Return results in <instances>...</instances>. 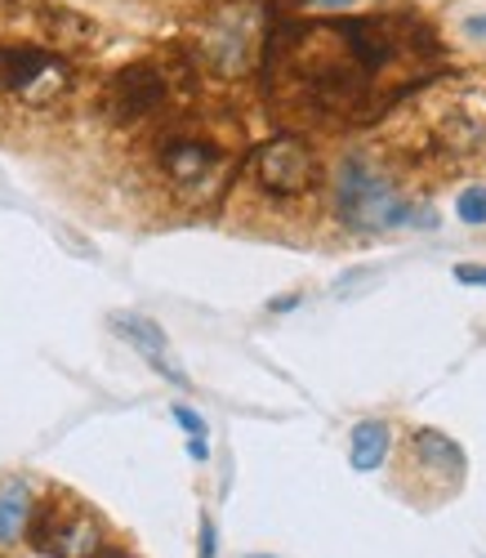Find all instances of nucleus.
<instances>
[{
    "label": "nucleus",
    "mask_w": 486,
    "mask_h": 558,
    "mask_svg": "<svg viewBox=\"0 0 486 558\" xmlns=\"http://www.w3.org/2000/svg\"><path fill=\"white\" fill-rule=\"evenodd\" d=\"M81 89L76 54H63L23 32H0V108L23 117H54Z\"/></svg>",
    "instance_id": "3"
},
{
    "label": "nucleus",
    "mask_w": 486,
    "mask_h": 558,
    "mask_svg": "<svg viewBox=\"0 0 486 558\" xmlns=\"http://www.w3.org/2000/svg\"><path fill=\"white\" fill-rule=\"evenodd\" d=\"M451 277H455L460 287H482L486 291V264H455Z\"/></svg>",
    "instance_id": "14"
},
{
    "label": "nucleus",
    "mask_w": 486,
    "mask_h": 558,
    "mask_svg": "<svg viewBox=\"0 0 486 558\" xmlns=\"http://www.w3.org/2000/svg\"><path fill=\"white\" fill-rule=\"evenodd\" d=\"M197 72L183 54V68L166 63V59H134L125 68H117L104 81L99 95V112L117 125V130H138V125H161L166 117L183 112L174 108L183 99V81Z\"/></svg>",
    "instance_id": "6"
},
{
    "label": "nucleus",
    "mask_w": 486,
    "mask_h": 558,
    "mask_svg": "<svg viewBox=\"0 0 486 558\" xmlns=\"http://www.w3.org/2000/svg\"><path fill=\"white\" fill-rule=\"evenodd\" d=\"M219 554V532H215V519L202 514V558H215Z\"/></svg>",
    "instance_id": "16"
},
{
    "label": "nucleus",
    "mask_w": 486,
    "mask_h": 558,
    "mask_svg": "<svg viewBox=\"0 0 486 558\" xmlns=\"http://www.w3.org/2000/svg\"><path fill=\"white\" fill-rule=\"evenodd\" d=\"M246 558H277V554H246Z\"/></svg>",
    "instance_id": "21"
},
{
    "label": "nucleus",
    "mask_w": 486,
    "mask_h": 558,
    "mask_svg": "<svg viewBox=\"0 0 486 558\" xmlns=\"http://www.w3.org/2000/svg\"><path fill=\"white\" fill-rule=\"evenodd\" d=\"M170 415H174V425H179L187 438H206V434H210L206 415H202V411H192V407H183V402H174V407H170Z\"/></svg>",
    "instance_id": "13"
},
{
    "label": "nucleus",
    "mask_w": 486,
    "mask_h": 558,
    "mask_svg": "<svg viewBox=\"0 0 486 558\" xmlns=\"http://www.w3.org/2000/svg\"><path fill=\"white\" fill-rule=\"evenodd\" d=\"M187 456L197 460V464H206V460H210V447H206V438H187Z\"/></svg>",
    "instance_id": "19"
},
{
    "label": "nucleus",
    "mask_w": 486,
    "mask_h": 558,
    "mask_svg": "<svg viewBox=\"0 0 486 558\" xmlns=\"http://www.w3.org/2000/svg\"><path fill=\"white\" fill-rule=\"evenodd\" d=\"M330 210L349 232H398V228H433L437 215L415 206L393 170L370 153H344L330 174Z\"/></svg>",
    "instance_id": "2"
},
{
    "label": "nucleus",
    "mask_w": 486,
    "mask_h": 558,
    "mask_svg": "<svg viewBox=\"0 0 486 558\" xmlns=\"http://www.w3.org/2000/svg\"><path fill=\"white\" fill-rule=\"evenodd\" d=\"M455 215L469 228H482L486 223V183H469V189L455 193Z\"/></svg>",
    "instance_id": "12"
},
{
    "label": "nucleus",
    "mask_w": 486,
    "mask_h": 558,
    "mask_svg": "<svg viewBox=\"0 0 486 558\" xmlns=\"http://www.w3.org/2000/svg\"><path fill=\"white\" fill-rule=\"evenodd\" d=\"M108 322H112V331H117L143 362H148L153 371H161L170 385H187V376L170 362V340H166V331H161V322L143 317V313H112Z\"/></svg>",
    "instance_id": "9"
},
{
    "label": "nucleus",
    "mask_w": 486,
    "mask_h": 558,
    "mask_svg": "<svg viewBox=\"0 0 486 558\" xmlns=\"http://www.w3.org/2000/svg\"><path fill=\"white\" fill-rule=\"evenodd\" d=\"M460 36H469V40L486 45V10H482V14H469V19L460 23Z\"/></svg>",
    "instance_id": "17"
},
{
    "label": "nucleus",
    "mask_w": 486,
    "mask_h": 558,
    "mask_svg": "<svg viewBox=\"0 0 486 558\" xmlns=\"http://www.w3.org/2000/svg\"><path fill=\"white\" fill-rule=\"evenodd\" d=\"M94 558H125V554H108V549H104V554H94Z\"/></svg>",
    "instance_id": "20"
},
{
    "label": "nucleus",
    "mask_w": 486,
    "mask_h": 558,
    "mask_svg": "<svg viewBox=\"0 0 486 558\" xmlns=\"http://www.w3.org/2000/svg\"><path fill=\"white\" fill-rule=\"evenodd\" d=\"M393 447V425L388 421H357L349 434V464L357 474H375Z\"/></svg>",
    "instance_id": "11"
},
{
    "label": "nucleus",
    "mask_w": 486,
    "mask_h": 558,
    "mask_svg": "<svg viewBox=\"0 0 486 558\" xmlns=\"http://www.w3.org/2000/svg\"><path fill=\"white\" fill-rule=\"evenodd\" d=\"M236 170L241 161L232 144L202 117L174 112L148 138V179L183 210L215 206L236 179Z\"/></svg>",
    "instance_id": "1"
},
{
    "label": "nucleus",
    "mask_w": 486,
    "mask_h": 558,
    "mask_svg": "<svg viewBox=\"0 0 486 558\" xmlns=\"http://www.w3.org/2000/svg\"><path fill=\"white\" fill-rule=\"evenodd\" d=\"M32 509H36V496H32L27 478H5L0 483V545H19L27 536Z\"/></svg>",
    "instance_id": "10"
},
{
    "label": "nucleus",
    "mask_w": 486,
    "mask_h": 558,
    "mask_svg": "<svg viewBox=\"0 0 486 558\" xmlns=\"http://www.w3.org/2000/svg\"><path fill=\"white\" fill-rule=\"evenodd\" d=\"M304 10H317V14H349V10H357L362 0H300Z\"/></svg>",
    "instance_id": "15"
},
{
    "label": "nucleus",
    "mask_w": 486,
    "mask_h": 558,
    "mask_svg": "<svg viewBox=\"0 0 486 558\" xmlns=\"http://www.w3.org/2000/svg\"><path fill=\"white\" fill-rule=\"evenodd\" d=\"M236 174L246 179V189L264 206H277V210H300V206L317 202V193L326 189V166L304 134L264 138L259 148L246 153Z\"/></svg>",
    "instance_id": "5"
},
{
    "label": "nucleus",
    "mask_w": 486,
    "mask_h": 558,
    "mask_svg": "<svg viewBox=\"0 0 486 558\" xmlns=\"http://www.w3.org/2000/svg\"><path fill=\"white\" fill-rule=\"evenodd\" d=\"M272 36V10L268 0H223L192 23L187 36V63L197 72H210L219 81H241L259 72L264 50Z\"/></svg>",
    "instance_id": "4"
},
{
    "label": "nucleus",
    "mask_w": 486,
    "mask_h": 558,
    "mask_svg": "<svg viewBox=\"0 0 486 558\" xmlns=\"http://www.w3.org/2000/svg\"><path fill=\"white\" fill-rule=\"evenodd\" d=\"M300 304H304V295H300V291H295V295H277V300H268V308H272V313H290V308H300Z\"/></svg>",
    "instance_id": "18"
},
{
    "label": "nucleus",
    "mask_w": 486,
    "mask_h": 558,
    "mask_svg": "<svg viewBox=\"0 0 486 558\" xmlns=\"http://www.w3.org/2000/svg\"><path fill=\"white\" fill-rule=\"evenodd\" d=\"M27 541L45 554H54V558H94L108 545L99 514H94L89 505L72 500V496L36 500L32 523H27Z\"/></svg>",
    "instance_id": "8"
},
{
    "label": "nucleus",
    "mask_w": 486,
    "mask_h": 558,
    "mask_svg": "<svg viewBox=\"0 0 486 558\" xmlns=\"http://www.w3.org/2000/svg\"><path fill=\"white\" fill-rule=\"evenodd\" d=\"M398 464H402L398 478H402L406 496H411V500H424V505L451 500V496L464 487V474H469L464 447H460L451 434L428 429V425L415 429V434H406Z\"/></svg>",
    "instance_id": "7"
}]
</instances>
